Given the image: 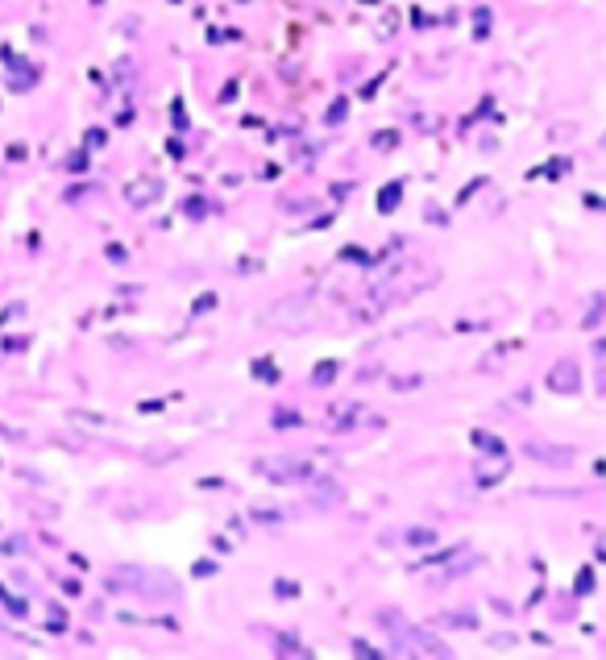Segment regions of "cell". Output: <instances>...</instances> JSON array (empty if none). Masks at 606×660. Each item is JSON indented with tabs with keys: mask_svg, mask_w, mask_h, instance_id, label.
<instances>
[{
	"mask_svg": "<svg viewBox=\"0 0 606 660\" xmlns=\"http://www.w3.org/2000/svg\"><path fill=\"white\" fill-rule=\"evenodd\" d=\"M125 196H129L137 208H146V204H154V200L162 196V179H154V175H137V179L125 183Z\"/></svg>",
	"mask_w": 606,
	"mask_h": 660,
	"instance_id": "cell-1",
	"label": "cell"
},
{
	"mask_svg": "<svg viewBox=\"0 0 606 660\" xmlns=\"http://www.w3.org/2000/svg\"><path fill=\"white\" fill-rule=\"evenodd\" d=\"M548 387H553L557 395H577V387H582V370H577L573 362H557L553 374H548Z\"/></svg>",
	"mask_w": 606,
	"mask_h": 660,
	"instance_id": "cell-2",
	"label": "cell"
}]
</instances>
